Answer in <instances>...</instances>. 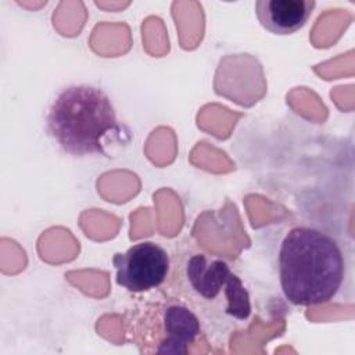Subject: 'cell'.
<instances>
[{
    "label": "cell",
    "mask_w": 355,
    "mask_h": 355,
    "mask_svg": "<svg viewBox=\"0 0 355 355\" xmlns=\"http://www.w3.org/2000/svg\"><path fill=\"white\" fill-rule=\"evenodd\" d=\"M279 282L293 305L330 302L345 279V257L338 241L309 226L291 227L279 248Z\"/></svg>",
    "instance_id": "cell-1"
},
{
    "label": "cell",
    "mask_w": 355,
    "mask_h": 355,
    "mask_svg": "<svg viewBox=\"0 0 355 355\" xmlns=\"http://www.w3.org/2000/svg\"><path fill=\"white\" fill-rule=\"evenodd\" d=\"M46 125L57 144L78 157L104 154V139L119 129L111 98L86 83L67 86L55 96Z\"/></svg>",
    "instance_id": "cell-2"
},
{
    "label": "cell",
    "mask_w": 355,
    "mask_h": 355,
    "mask_svg": "<svg viewBox=\"0 0 355 355\" xmlns=\"http://www.w3.org/2000/svg\"><path fill=\"white\" fill-rule=\"evenodd\" d=\"M184 279L189 290L211 309L223 311L240 322L250 318V294L225 261L194 254L186 261Z\"/></svg>",
    "instance_id": "cell-3"
},
{
    "label": "cell",
    "mask_w": 355,
    "mask_h": 355,
    "mask_svg": "<svg viewBox=\"0 0 355 355\" xmlns=\"http://www.w3.org/2000/svg\"><path fill=\"white\" fill-rule=\"evenodd\" d=\"M116 283L130 293H146L162 286L171 270V258L164 247L153 241L133 244L115 254Z\"/></svg>",
    "instance_id": "cell-4"
},
{
    "label": "cell",
    "mask_w": 355,
    "mask_h": 355,
    "mask_svg": "<svg viewBox=\"0 0 355 355\" xmlns=\"http://www.w3.org/2000/svg\"><path fill=\"white\" fill-rule=\"evenodd\" d=\"M155 327L159 333L155 351L161 354H186L201 333L198 316L176 300H166L157 306Z\"/></svg>",
    "instance_id": "cell-5"
},
{
    "label": "cell",
    "mask_w": 355,
    "mask_h": 355,
    "mask_svg": "<svg viewBox=\"0 0 355 355\" xmlns=\"http://www.w3.org/2000/svg\"><path fill=\"white\" fill-rule=\"evenodd\" d=\"M315 6L313 0H258L255 14L269 32L290 35L306 24Z\"/></svg>",
    "instance_id": "cell-6"
}]
</instances>
